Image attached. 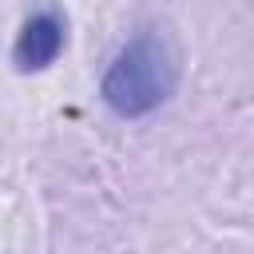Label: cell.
Here are the masks:
<instances>
[{
  "instance_id": "1",
  "label": "cell",
  "mask_w": 254,
  "mask_h": 254,
  "mask_svg": "<svg viewBox=\"0 0 254 254\" xmlns=\"http://www.w3.org/2000/svg\"><path fill=\"white\" fill-rule=\"evenodd\" d=\"M175 79L179 75H175L167 44L155 36H135L107 64V71L99 79V95L115 115L139 119V115L155 111L159 103H167V95L175 91Z\"/></svg>"
},
{
  "instance_id": "2",
  "label": "cell",
  "mask_w": 254,
  "mask_h": 254,
  "mask_svg": "<svg viewBox=\"0 0 254 254\" xmlns=\"http://www.w3.org/2000/svg\"><path fill=\"white\" fill-rule=\"evenodd\" d=\"M64 44H67L64 16L52 12V8H44V12H36V16L24 20V28H20L16 44H12V60H16L20 71H44V67L56 64V56L64 52Z\"/></svg>"
}]
</instances>
